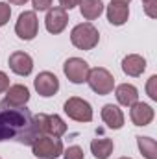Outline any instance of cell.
Returning a JSON list of instances; mask_svg holds the SVG:
<instances>
[{
  "label": "cell",
  "mask_w": 157,
  "mask_h": 159,
  "mask_svg": "<svg viewBox=\"0 0 157 159\" xmlns=\"http://www.w3.org/2000/svg\"><path fill=\"white\" fill-rule=\"evenodd\" d=\"M63 159H83V148H79V146H69L67 150H63Z\"/></svg>",
  "instance_id": "21"
},
{
  "label": "cell",
  "mask_w": 157,
  "mask_h": 159,
  "mask_svg": "<svg viewBox=\"0 0 157 159\" xmlns=\"http://www.w3.org/2000/svg\"><path fill=\"white\" fill-rule=\"evenodd\" d=\"M154 117H155L154 107L150 104H144V102H135L131 106V109H129V119H131V122L135 126H141V128L152 124Z\"/></svg>",
  "instance_id": "11"
},
{
  "label": "cell",
  "mask_w": 157,
  "mask_h": 159,
  "mask_svg": "<svg viewBox=\"0 0 157 159\" xmlns=\"http://www.w3.org/2000/svg\"><path fill=\"white\" fill-rule=\"evenodd\" d=\"M79 2H81V0H59V4H61L59 7H63V9H69V11H70V9H74L76 6H79Z\"/></svg>",
  "instance_id": "26"
},
{
  "label": "cell",
  "mask_w": 157,
  "mask_h": 159,
  "mask_svg": "<svg viewBox=\"0 0 157 159\" xmlns=\"http://www.w3.org/2000/svg\"><path fill=\"white\" fill-rule=\"evenodd\" d=\"M30 100V89L22 83H15L9 85V89L6 91V104L13 106V107H24Z\"/></svg>",
  "instance_id": "12"
},
{
  "label": "cell",
  "mask_w": 157,
  "mask_h": 159,
  "mask_svg": "<svg viewBox=\"0 0 157 159\" xmlns=\"http://www.w3.org/2000/svg\"><path fill=\"white\" fill-rule=\"evenodd\" d=\"M39 139L32 111L24 107H13L0 102V141H19L20 144H34Z\"/></svg>",
  "instance_id": "1"
},
{
  "label": "cell",
  "mask_w": 157,
  "mask_h": 159,
  "mask_svg": "<svg viewBox=\"0 0 157 159\" xmlns=\"http://www.w3.org/2000/svg\"><path fill=\"white\" fill-rule=\"evenodd\" d=\"M11 17V7L7 2H0V26H6Z\"/></svg>",
  "instance_id": "23"
},
{
  "label": "cell",
  "mask_w": 157,
  "mask_h": 159,
  "mask_svg": "<svg viewBox=\"0 0 157 159\" xmlns=\"http://www.w3.org/2000/svg\"><path fill=\"white\" fill-rule=\"evenodd\" d=\"M146 93L152 100H157V76H150L148 81H146Z\"/></svg>",
  "instance_id": "22"
},
{
  "label": "cell",
  "mask_w": 157,
  "mask_h": 159,
  "mask_svg": "<svg viewBox=\"0 0 157 159\" xmlns=\"http://www.w3.org/2000/svg\"><path fill=\"white\" fill-rule=\"evenodd\" d=\"M111 2H117V4H126V6H128L131 0H111Z\"/></svg>",
  "instance_id": "29"
},
{
  "label": "cell",
  "mask_w": 157,
  "mask_h": 159,
  "mask_svg": "<svg viewBox=\"0 0 157 159\" xmlns=\"http://www.w3.org/2000/svg\"><path fill=\"white\" fill-rule=\"evenodd\" d=\"M115 96H117V102L124 107H131L135 102H139V91L131 83H120L115 89Z\"/></svg>",
  "instance_id": "15"
},
{
  "label": "cell",
  "mask_w": 157,
  "mask_h": 159,
  "mask_svg": "<svg viewBox=\"0 0 157 159\" xmlns=\"http://www.w3.org/2000/svg\"><path fill=\"white\" fill-rule=\"evenodd\" d=\"M89 70H91L89 63H87L85 59H81V57H69V59L65 61V65H63L65 76L69 78V81H72V83H76V85L87 81Z\"/></svg>",
  "instance_id": "7"
},
{
  "label": "cell",
  "mask_w": 157,
  "mask_h": 159,
  "mask_svg": "<svg viewBox=\"0 0 157 159\" xmlns=\"http://www.w3.org/2000/svg\"><path fill=\"white\" fill-rule=\"evenodd\" d=\"M9 4H13V6H24L28 0H7Z\"/></svg>",
  "instance_id": "28"
},
{
  "label": "cell",
  "mask_w": 157,
  "mask_h": 159,
  "mask_svg": "<svg viewBox=\"0 0 157 159\" xmlns=\"http://www.w3.org/2000/svg\"><path fill=\"white\" fill-rule=\"evenodd\" d=\"M142 2H146V0H142Z\"/></svg>",
  "instance_id": "31"
},
{
  "label": "cell",
  "mask_w": 157,
  "mask_h": 159,
  "mask_svg": "<svg viewBox=\"0 0 157 159\" xmlns=\"http://www.w3.org/2000/svg\"><path fill=\"white\" fill-rule=\"evenodd\" d=\"M34 87L35 91L39 93V96L43 98H50L54 96L57 91H59V80L54 72H48V70H43L39 72L35 80H34Z\"/></svg>",
  "instance_id": "8"
},
{
  "label": "cell",
  "mask_w": 157,
  "mask_h": 159,
  "mask_svg": "<svg viewBox=\"0 0 157 159\" xmlns=\"http://www.w3.org/2000/svg\"><path fill=\"white\" fill-rule=\"evenodd\" d=\"M107 13V20L113 24V26H122L128 22L129 19V7L126 4H117V2H111L105 9Z\"/></svg>",
  "instance_id": "16"
},
{
  "label": "cell",
  "mask_w": 157,
  "mask_h": 159,
  "mask_svg": "<svg viewBox=\"0 0 157 159\" xmlns=\"http://www.w3.org/2000/svg\"><path fill=\"white\" fill-rule=\"evenodd\" d=\"M7 89H9V78L6 72L0 70V93H6Z\"/></svg>",
  "instance_id": "27"
},
{
  "label": "cell",
  "mask_w": 157,
  "mask_h": 159,
  "mask_svg": "<svg viewBox=\"0 0 157 159\" xmlns=\"http://www.w3.org/2000/svg\"><path fill=\"white\" fill-rule=\"evenodd\" d=\"M100 115H102L104 124L107 128H111V129H120L124 126V113H122V109L118 106H115V104H105L102 107V113Z\"/></svg>",
  "instance_id": "14"
},
{
  "label": "cell",
  "mask_w": 157,
  "mask_h": 159,
  "mask_svg": "<svg viewBox=\"0 0 157 159\" xmlns=\"http://www.w3.org/2000/svg\"><path fill=\"white\" fill-rule=\"evenodd\" d=\"M35 11H48L52 6V0H32Z\"/></svg>",
  "instance_id": "25"
},
{
  "label": "cell",
  "mask_w": 157,
  "mask_h": 159,
  "mask_svg": "<svg viewBox=\"0 0 157 159\" xmlns=\"http://www.w3.org/2000/svg\"><path fill=\"white\" fill-rule=\"evenodd\" d=\"M63 150L65 148H63L61 139L50 137V135H43L39 139H35L34 144H32L34 156L39 159H57V157H61Z\"/></svg>",
  "instance_id": "3"
},
{
  "label": "cell",
  "mask_w": 157,
  "mask_h": 159,
  "mask_svg": "<svg viewBox=\"0 0 157 159\" xmlns=\"http://www.w3.org/2000/svg\"><path fill=\"white\" fill-rule=\"evenodd\" d=\"M115 150V144L111 139H92L91 141V152L96 159H109Z\"/></svg>",
  "instance_id": "18"
},
{
  "label": "cell",
  "mask_w": 157,
  "mask_h": 159,
  "mask_svg": "<svg viewBox=\"0 0 157 159\" xmlns=\"http://www.w3.org/2000/svg\"><path fill=\"white\" fill-rule=\"evenodd\" d=\"M142 4H144V13L150 19H155L157 17V0H146Z\"/></svg>",
  "instance_id": "24"
},
{
  "label": "cell",
  "mask_w": 157,
  "mask_h": 159,
  "mask_svg": "<svg viewBox=\"0 0 157 159\" xmlns=\"http://www.w3.org/2000/svg\"><path fill=\"white\" fill-rule=\"evenodd\" d=\"M0 159H2V157H0Z\"/></svg>",
  "instance_id": "32"
},
{
  "label": "cell",
  "mask_w": 157,
  "mask_h": 159,
  "mask_svg": "<svg viewBox=\"0 0 157 159\" xmlns=\"http://www.w3.org/2000/svg\"><path fill=\"white\" fill-rule=\"evenodd\" d=\"M100 41V34L94 28L92 22H81L76 24L70 32V43L78 50H92Z\"/></svg>",
  "instance_id": "2"
},
{
  "label": "cell",
  "mask_w": 157,
  "mask_h": 159,
  "mask_svg": "<svg viewBox=\"0 0 157 159\" xmlns=\"http://www.w3.org/2000/svg\"><path fill=\"white\" fill-rule=\"evenodd\" d=\"M79 11L85 20H96L104 13V2L102 0H81Z\"/></svg>",
  "instance_id": "17"
},
{
  "label": "cell",
  "mask_w": 157,
  "mask_h": 159,
  "mask_svg": "<svg viewBox=\"0 0 157 159\" xmlns=\"http://www.w3.org/2000/svg\"><path fill=\"white\" fill-rule=\"evenodd\" d=\"M122 70L131 78H139L146 70V59L139 54H128L122 59Z\"/></svg>",
  "instance_id": "13"
},
{
  "label": "cell",
  "mask_w": 157,
  "mask_h": 159,
  "mask_svg": "<svg viewBox=\"0 0 157 159\" xmlns=\"http://www.w3.org/2000/svg\"><path fill=\"white\" fill-rule=\"evenodd\" d=\"M67 133V124L59 115H48V135L50 137H61Z\"/></svg>",
  "instance_id": "20"
},
{
  "label": "cell",
  "mask_w": 157,
  "mask_h": 159,
  "mask_svg": "<svg viewBox=\"0 0 157 159\" xmlns=\"http://www.w3.org/2000/svg\"><path fill=\"white\" fill-rule=\"evenodd\" d=\"M120 159H131V157H120Z\"/></svg>",
  "instance_id": "30"
},
{
  "label": "cell",
  "mask_w": 157,
  "mask_h": 159,
  "mask_svg": "<svg viewBox=\"0 0 157 159\" xmlns=\"http://www.w3.org/2000/svg\"><path fill=\"white\" fill-rule=\"evenodd\" d=\"M65 113L69 115V119L76 120V122H91L92 120V107L87 100L79 98V96H70L65 106H63Z\"/></svg>",
  "instance_id": "5"
},
{
  "label": "cell",
  "mask_w": 157,
  "mask_h": 159,
  "mask_svg": "<svg viewBox=\"0 0 157 159\" xmlns=\"http://www.w3.org/2000/svg\"><path fill=\"white\" fill-rule=\"evenodd\" d=\"M37 32H39V20L35 11H22L15 24V34L19 35V39L32 41L37 35Z\"/></svg>",
  "instance_id": "6"
},
{
  "label": "cell",
  "mask_w": 157,
  "mask_h": 159,
  "mask_svg": "<svg viewBox=\"0 0 157 159\" xmlns=\"http://www.w3.org/2000/svg\"><path fill=\"white\" fill-rule=\"evenodd\" d=\"M87 83L89 87L100 94V96H105V94H111L113 89H115V78L113 74L104 69V67H96V69H91L89 70V76H87Z\"/></svg>",
  "instance_id": "4"
},
{
  "label": "cell",
  "mask_w": 157,
  "mask_h": 159,
  "mask_svg": "<svg viewBox=\"0 0 157 159\" xmlns=\"http://www.w3.org/2000/svg\"><path fill=\"white\" fill-rule=\"evenodd\" d=\"M7 65L19 76H30L32 70H34V59H32V56L26 54V52H20V50L19 52H13L9 56Z\"/></svg>",
  "instance_id": "10"
},
{
  "label": "cell",
  "mask_w": 157,
  "mask_h": 159,
  "mask_svg": "<svg viewBox=\"0 0 157 159\" xmlns=\"http://www.w3.org/2000/svg\"><path fill=\"white\" fill-rule=\"evenodd\" d=\"M67 24H69V13H67V9H63V7L57 6V7H50L46 11L44 26H46V30L50 34H54V35L61 34L67 28Z\"/></svg>",
  "instance_id": "9"
},
{
  "label": "cell",
  "mask_w": 157,
  "mask_h": 159,
  "mask_svg": "<svg viewBox=\"0 0 157 159\" xmlns=\"http://www.w3.org/2000/svg\"><path fill=\"white\" fill-rule=\"evenodd\" d=\"M137 146L141 150V154L146 159H157V144L152 137H137Z\"/></svg>",
  "instance_id": "19"
}]
</instances>
